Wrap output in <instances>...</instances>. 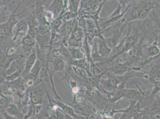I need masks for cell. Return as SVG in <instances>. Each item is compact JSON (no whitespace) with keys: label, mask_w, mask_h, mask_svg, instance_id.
I'll return each instance as SVG.
<instances>
[{"label":"cell","mask_w":160,"mask_h":119,"mask_svg":"<svg viewBox=\"0 0 160 119\" xmlns=\"http://www.w3.org/2000/svg\"><path fill=\"white\" fill-rule=\"evenodd\" d=\"M147 13V11L146 10H143L141 12V17H144V16L146 15V14Z\"/></svg>","instance_id":"1"},{"label":"cell","mask_w":160,"mask_h":119,"mask_svg":"<svg viewBox=\"0 0 160 119\" xmlns=\"http://www.w3.org/2000/svg\"><path fill=\"white\" fill-rule=\"evenodd\" d=\"M138 11H135L133 12V16L134 17H138Z\"/></svg>","instance_id":"2"},{"label":"cell","mask_w":160,"mask_h":119,"mask_svg":"<svg viewBox=\"0 0 160 119\" xmlns=\"http://www.w3.org/2000/svg\"><path fill=\"white\" fill-rule=\"evenodd\" d=\"M158 49L156 48H155L153 49V52L154 53H158Z\"/></svg>","instance_id":"3"}]
</instances>
